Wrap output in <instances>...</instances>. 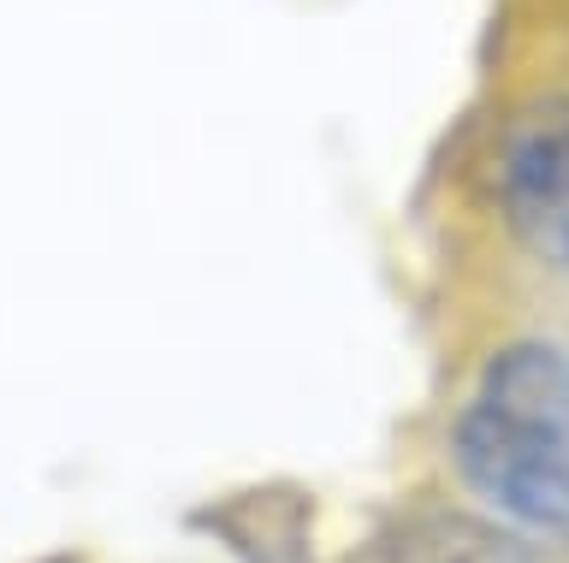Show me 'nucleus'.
Wrapping results in <instances>:
<instances>
[{
  "mask_svg": "<svg viewBox=\"0 0 569 563\" xmlns=\"http://www.w3.org/2000/svg\"><path fill=\"white\" fill-rule=\"evenodd\" d=\"M386 563H546L528 527L469 510H421L386 545Z\"/></svg>",
  "mask_w": 569,
  "mask_h": 563,
  "instance_id": "obj_3",
  "label": "nucleus"
},
{
  "mask_svg": "<svg viewBox=\"0 0 569 563\" xmlns=\"http://www.w3.org/2000/svg\"><path fill=\"white\" fill-rule=\"evenodd\" d=\"M451 469L492 516L569 534V350H498L451 421Z\"/></svg>",
  "mask_w": 569,
  "mask_h": 563,
  "instance_id": "obj_1",
  "label": "nucleus"
},
{
  "mask_svg": "<svg viewBox=\"0 0 569 563\" xmlns=\"http://www.w3.org/2000/svg\"><path fill=\"white\" fill-rule=\"evenodd\" d=\"M498 197L510 208L516 238L569 279V101H546L516 119L498 167Z\"/></svg>",
  "mask_w": 569,
  "mask_h": 563,
  "instance_id": "obj_2",
  "label": "nucleus"
}]
</instances>
